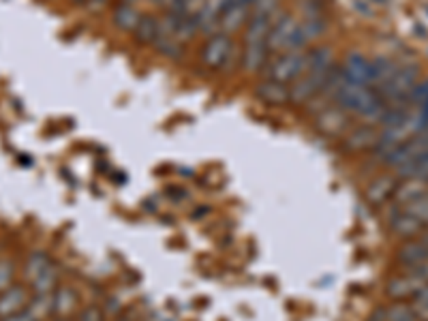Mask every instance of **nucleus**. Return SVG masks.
<instances>
[{
  "label": "nucleus",
  "mask_w": 428,
  "mask_h": 321,
  "mask_svg": "<svg viewBox=\"0 0 428 321\" xmlns=\"http://www.w3.org/2000/svg\"><path fill=\"white\" fill-rule=\"evenodd\" d=\"M280 11L278 0H255L253 3L247 28L242 30L245 41L240 45V69L245 73L261 75V69L270 58L268 34Z\"/></svg>",
  "instance_id": "1"
},
{
  "label": "nucleus",
  "mask_w": 428,
  "mask_h": 321,
  "mask_svg": "<svg viewBox=\"0 0 428 321\" xmlns=\"http://www.w3.org/2000/svg\"><path fill=\"white\" fill-rule=\"evenodd\" d=\"M325 97L335 101L339 107H343L349 116H358L366 122H377L384 120V114L388 112L384 101L370 86L354 84L347 77H343L341 69L337 67L330 75Z\"/></svg>",
  "instance_id": "2"
},
{
  "label": "nucleus",
  "mask_w": 428,
  "mask_h": 321,
  "mask_svg": "<svg viewBox=\"0 0 428 321\" xmlns=\"http://www.w3.org/2000/svg\"><path fill=\"white\" fill-rule=\"evenodd\" d=\"M335 69V50L330 45H313L304 73L290 86L292 105H311L325 97V88Z\"/></svg>",
  "instance_id": "3"
},
{
  "label": "nucleus",
  "mask_w": 428,
  "mask_h": 321,
  "mask_svg": "<svg viewBox=\"0 0 428 321\" xmlns=\"http://www.w3.org/2000/svg\"><path fill=\"white\" fill-rule=\"evenodd\" d=\"M231 60L240 63V48L235 45L233 37L223 32L208 34L200 52V65L206 71L216 73V71H227Z\"/></svg>",
  "instance_id": "4"
},
{
  "label": "nucleus",
  "mask_w": 428,
  "mask_h": 321,
  "mask_svg": "<svg viewBox=\"0 0 428 321\" xmlns=\"http://www.w3.org/2000/svg\"><path fill=\"white\" fill-rule=\"evenodd\" d=\"M309 63V50H294V52H278L270 54L261 69L264 79H272L285 86H292L306 69Z\"/></svg>",
  "instance_id": "5"
},
{
  "label": "nucleus",
  "mask_w": 428,
  "mask_h": 321,
  "mask_svg": "<svg viewBox=\"0 0 428 321\" xmlns=\"http://www.w3.org/2000/svg\"><path fill=\"white\" fill-rule=\"evenodd\" d=\"M313 124L325 137H345L349 131V114L335 101L325 99V103L313 114Z\"/></svg>",
  "instance_id": "6"
},
{
  "label": "nucleus",
  "mask_w": 428,
  "mask_h": 321,
  "mask_svg": "<svg viewBox=\"0 0 428 321\" xmlns=\"http://www.w3.org/2000/svg\"><path fill=\"white\" fill-rule=\"evenodd\" d=\"M255 0H227V5L219 18V28L216 32L235 37L238 32H242L247 28L251 9Z\"/></svg>",
  "instance_id": "7"
},
{
  "label": "nucleus",
  "mask_w": 428,
  "mask_h": 321,
  "mask_svg": "<svg viewBox=\"0 0 428 321\" xmlns=\"http://www.w3.org/2000/svg\"><path fill=\"white\" fill-rule=\"evenodd\" d=\"M255 97L270 107H283V105H290V86L272 81V79H261L255 86Z\"/></svg>",
  "instance_id": "8"
},
{
  "label": "nucleus",
  "mask_w": 428,
  "mask_h": 321,
  "mask_svg": "<svg viewBox=\"0 0 428 321\" xmlns=\"http://www.w3.org/2000/svg\"><path fill=\"white\" fill-rule=\"evenodd\" d=\"M225 5H227V0H204V5H202L200 13H197V18H195L197 28H200V34L208 37V34L216 32V28H219V18H221Z\"/></svg>",
  "instance_id": "9"
},
{
  "label": "nucleus",
  "mask_w": 428,
  "mask_h": 321,
  "mask_svg": "<svg viewBox=\"0 0 428 321\" xmlns=\"http://www.w3.org/2000/svg\"><path fill=\"white\" fill-rule=\"evenodd\" d=\"M30 302V296L26 291V287L20 285H11L9 289H5L0 294V319H7L20 310H24Z\"/></svg>",
  "instance_id": "10"
},
{
  "label": "nucleus",
  "mask_w": 428,
  "mask_h": 321,
  "mask_svg": "<svg viewBox=\"0 0 428 321\" xmlns=\"http://www.w3.org/2000/svg\"><path fill=\"white\" fill-rule=\"evenodd\" d=\"M343 77H347L354 84H362V86H370V60H366L360 54H349L343 65L339 67Z\"/></svg>",
  "instance_id": "11"
},
{
  "label": "nucleus",
  "mask_w": 428,
  "mask_h": 321,
  "mask_svg": "<svg viewBox=\"0 0 428 321\" xmlns=\"http://www.w3.org/2000/svg\"><path fill=\"white\" fill-rule=\"evenodd\" d=\"M141 15H144V13H141L133 3H124V0H120V3L112 11V22H114L116 30L133 34L137 24L141 22Z\"/></svg>",
  "instance_id": "12"
},
{
  "label": "nucleus",
  "mask_w": 428,
  "mask_h": 321,
  "mask_svg": "<svg viewBox=\"0 0 428 321\" xmlns=\"http://www.w3.org/2000/svg\"><path fill=\"white\" fill-rule=\"evenodd\" d=\"M345 148L351 150V152H362L370 146H375L379 140H377V133L370 129V126H358V129H349L345 133Z\"/></svg>",
  "instance_id": "13"
},
{
  "label": "nucleus",
  "mask_w": 428,
  "mask_h": 321,
  "mask_svg": "<svg viewBox=\"0 0 428 321\" xmlns=\"http://www.w3.org/2000/svg\"><path fill=\"white\" fill-rule=\"evenodd\" d=\"M157 32H159V18H155L150 13H144V15H141V22L137 24V28L133 32V37H135L137 45H150V48H153Z\"/></svg>",
  "instance_id": "14"
},
{
  "label": "nucleus",
  "mask_w": 428,
  "mask_h": 321,
  "mask_svg": "<svg viewBox=\"0 0 428 321\" xmlns=\"http://www.w3.org/2000/svg\"><path fill=\"white\" fill-rule=\"evenodd\" d=\"M75 308H77V294H75V289L73 287H60L54 294V313L60 315V317H67Z\"/></svg>",
  "instance_id": "15"
},
{
  "label": "nucleus",
  "mask_w": 428,
  "mask_h": 321,
  "mask_svg": "<svg viewBox=\"0 0 428 321\" xmlns=\"http://www.w3.org/2000/svg\"><path fill=\"white\" fill-rule=\"evenodd\" d=\"M37 321H43L45 317H50L54 313V294H34L26 306Z\"/></svg>",
  "instance_id": "16"
},
{
  "label": "nucleus",
  "mask_w": 428,
  "mask_h": 321,
  "mask_svg": "<svg viewBox=\"0 0 428 321\" xmlns=\"http://www.w3.org/2000/svg\"><path fill=\"white\" fill-rule=\"evenodd\" d=\"M54 261L47 257L45 253H32L30 257H28V261H26V279H28V283H32V281H37L41 274L50 268Z\"/></svg>",
  "instance_id": "17"
},
{
  "label": "nucleus",
  "mask_w": 428,
  "mask_h": 321,
  "mask_svg": "<svg viewBox=\"0 0 428 321\" xmlns=\"http://www.w3.org/2000/svg\"><path fill=\"white\" fill-rule=\"evenodd\" d=\"M202 5H204V0H180V5H178L174 11H178L182 18L195 20L197 13H200V9H202Z\"/></svg>",
  "instance_id": "18"
},
{
  "label": "nucleus",
  "mask_w": 428,
  "mask_h": 321,
  "mask_svg": "<svg viewBox=\"0 0 428 321\" xmlns=\"http://www.w3.org/2000/svg\"><path fill=\"white\" fill-rule=\"evenodd\" d=\"M13 285V261L0 259V294Z\"/></svg>",
  "instance_id": "19"
},
{
  "label": "nucleus",
  "mask_w": 428,
  "mask_h": 321,
  "mask_svg": "<svg viewBox=\"0 0 428 321\" xmlns=\"http://www.w3.org/2000/svg\"><path fill=\"white\" fill-rule=\"evenodd\" d=\"M386 321H415V317L405 306H392L386 313Z\"/></svg>",
  "instance_id": "20"
},
{
  "label": "nucleus",
  "mask_w": 428,
  "mask_h": 321,
  "mask_svg": "<svg viewBox=\"0 0 428 321\" xmlns=\"http://www.w3.org/2000/svg\"><path fill=\"white\" fill-rule=\"evenodd\" d=\"M388 191H390L388 182L379 180V182H375V185H372L366 193H368V199L377 204V202H382V199H384V195H388Z\"/></svg>",
  "instance_id": "21"
},
{
  "label": "nucleus",
  "mask_w": 428,
  "mask_h": 321,
  "mask_svg": "<svg viewBox=\"0 0 428 321\" xmlns=\"http://www.w3.org/2000/svg\"><path fill=\"white\" fill-rule=\"evenodd\" d=\"M103 319H105V317H103V310L97 308V306H88V308H84L82 315H79V321H103Z\"/></svg>",
  "instance_id": "22"
},
{
  "label": "nucleus",
  "mask_w": 428,
  "mask_h": 321,
  "mask_svg": "<svg viewBox=\"0 0 428 321\" xmlns=\"http://www.w3.org/2000/svg\"><path fill=\"white\" fill-rule=\"evenodd\" d=\"M0 321H37V319L32 317V313H30L28 308H24V310L11 315V317H7V319H0Z\"/></svg>",
  "instance_id": "23"
},
{
  "label": "nucleus",
  "mask_w": 428,
  "mask_h": 321,
  "mask_svg": "<svg viewBox=\"0 0 428 321\" xmlns=\"http://www.w3.org/2000/svg\"><path fill=\"white\" fill-rule=\"evenodd\" d=\"M153 3H155L157 7L165 9V11H174V9L180 5V0H153Z\"/></svg>",
  "instance_id": "24"
},
{
  "label": "nucleus",
  "mask_w": 428,
  "mask_h": 321,
  "mask_svg": "<svg viewBox=\"0 0 428 321\" xmlns=\"http://www.w3.org/2000/svg\"><path fill=\"white\" fill-rule=\"evenodd\" d=\"M99 5H105V3H110V0H97Z\"/></svg>",
  "instance_id": "25"
},
{
  "label": "nucleus",
  "mask_w": 428,
  "mask_h": 321,
  "mask_svg": "<svg viewBox=\"0 0 428 321\" xmlns=\"http://www.w3.org/2000/svg\"><path fill=\"white\" fill-rule=\"evenodd\" d=\"M56 321H65V319H56Z\"/></svg>",
  "instance_id": "26"
},
{
  "label": "nucleus",
  "mask_w": 428,
  "mask_h": 321,
  "mask_svg": "<svg viewBox=\"0 0 428 321\" xmlns=\"http://www.w3.org/2000/svg\"><path fill=\"white\" fill-rule=\"evenodd\" d=\"M122 321H131V319H122Z\"/></svg>",
  "instance_id": "27"
}]
</instances>
